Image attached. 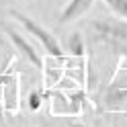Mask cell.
I'll use <instances>...</instances> for the list:
<instances>
[{
	"instance_id": "obj_4",
	"label": "cell",
	"mask_w": 127,
	"mask_h": 127,
	"mask_svg": "<svg viewBox=\"0 0 127 127\" xmlns=\"http://www.w3.org/2000/svg\"><path fill=\"white\" fill-rule=\"evenodd\" d=\"M0 27H2V31H4L6 35H8V39H10V41H12V45H14V49H17V51L23 55V58H25L27 62H31L35 68L43 70L45 62H43V58H41V53H39L35 47H33V45H31L25 37L19 33L17 29H12L10 25H6V23H0Z\"/></svg>"
},
{
	"instance_id": "obj_7",
	"label": "cell",
	"mask_w": 127,
	"mask_h": 127,
	"mask_svg": "<svg viewBox=\"0 0 127 127\" xmlns=\"http://www.w3.org/2000/svg\"><path fill=\"white\" fill-rule=\"evenodd\" d=\"M68 51L74 58H84L86 55V45H84V39L80 33H72L68 37Z\"/></svg>"
},
{
	"instance_id": "obj_8",
	"label": "cell",
	"mask_w": 127,
	"mask_h": 127,
	"mask_svg": "<svg viewBox=\"0 0 127 127\" xmlns=\"http://www.w3.org/2000/svg\"><path fill=\"white\" fill-rule=\"evenodd\" d=\"M105 4L117 14L119 19L127 21V0H105Z\"/></svg>"
},
{
	"instance_id": "obj_1",
	"label": "cell",
	"mask_w": 127,
	"mask_h": 127,
	"mask_svg": "<svg viewBox=\"0 0 127 127\" xmlns=\"http://www.w3.org/2000/svg\"><path fill=\"white\" fill-rule=\"evenodd\" d=\"M92 39L105 43L119 53H127V21L125 19H94L88 23Z\"/></svg>"
},
{
	"instance_id": "obj_6",
	"label": "cell",
	"mask_w": 127,
	"mask_h": 127,
	"mask_svg": "<svg viewBox=\"0 0 127 127\" xmlns=\"http://www.w3.org/2000/svg\"><path fill=\"white\" fill-rule=\"evenodd\" d=\"M123 102H127V86L119 88L117 84H111V88L105 94V107L109 111H121Z\"/></svg>"
},
{
	"instance_id": "obj_2",
	"label": "cell",
	"mask_w": 127,
	"mask_h": 127,
	"mask_svg": "<svg viewBox=\"0 0 127 127\" xmlns=\"http://www.w3.org/2000/svg\"><path fill=\"white\" fill-rule=\"evenodd\" d=\"M8 14H10V17L19 23V25H21L23 29L27 31L29 35H33V37L37 39V41L41 43V47H43V49L51 55V58L64 60V55H66V53H64L62 45H60V41H58V37H55L49 29H45L43 25H39L37 21H33V19L29 17V14H25V12H19V10H14V8H10V10H8Z\"/></svg>"
},
{
	"instance_id": "obj_10",
	"label": "cell",
	"mask_w": 127,
	"mask_h": 127,
	"mask_svg": "<svg viewBox=\"0 0 127 127\" xmlns=\"http://www.w3.org/2000/svg\"><path fill=\"white\" fill-rule=\"evenodd\" d=\"M68 127H88L82 121H76V119H68Z\"/></svg>"
},
{
	"instance_id": "obj_9",
	"label": "cell",
	"mask_w": 127,
	"mask_h": 127,
	"mask_svg": "<svg viewBox=\"0 0 127 127\" xmlns=\"http://www.w3.org/2000/svg\"><path fill=\"white\" fill-rule=\"evenodd\" d=\"M43 98H45V92L43 90H33L29 94V109L31 111H39L43 105Z\"/></svg>"
},
{
	"instance_id": "obj_3",
	"label": "cell",
	"mask_w": 127,
	"mask_h": 127,
	"mask_svg": "<svg viewBox=\"0 0 127 127\" xmlns=\"http://www.w3.org/2000/svg\"><path fill=\"white\" fill-rule=\"evenodd\" d=\"M19 82H21V74L17 70H6L4 74H0V86H2V107L6 115H17L19 113Z\"/></svg>"
},
{
	"instance_id": "obj_5",
	"label": "cell",
	"mask_w": 127,
	"mask_h": 127,
	"mask_svg": "<svg viewBox=\"0 0 127 127\" xmlns=\"http://www.w3.org/2000/svg\"><path fill=\"white\" fill-rule=\"evenodd\" d=\"M94 4V0H70V2L64 6V10L60 14V23H70V21H76L80 19L84 12L90 10V6Z\"/></svg>"
}]
</instances>
